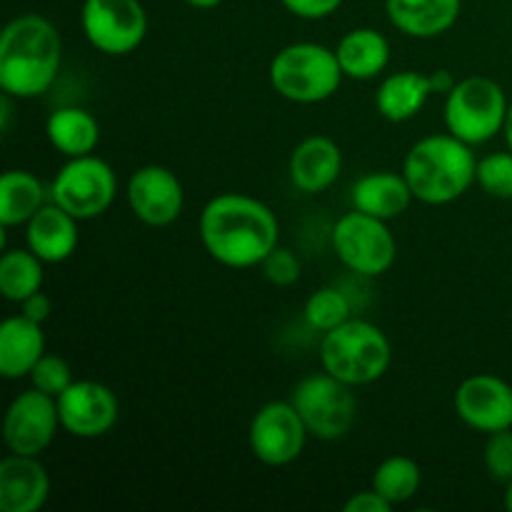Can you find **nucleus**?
Here are the masks:
<instances>
[{
    "label": "nucleus",
    "instance_id": "b1692460",
    "mask_svg": "<svg viewBox=\"0 0 512 512\" xmlns=\"http://www.w3.org/2000/svg\"><path fill=\"white\" fill-rule=\"evenodd\" d=\"M45 135L50 145L65 158H83L93 155L100 143V125L88 110L78 105H65L50 113L45 123Z\"/></svg>",
    "mask_w": 512,
    "mask_h": 512
},
{
    "label": "nucleus",
    "instance_id": "7c9ffc66",
    "mask_svg": "<svg viewBox=\"0 0 512 512\" xmlns=\"http://www.w3.org/2000/svg\"><path fill=\"white\" fill-rule=\"evenodd\" d=\"M483 463L490 478L508 485L512 480V428L498 430L488 435V443L483 450Z\"/></svg>",
    "mask_w": 512,
    "mask_h": 512
},
{
    "label": "nucleus",
    "instance_id": "0eeeda50",
    "mask_svg": "<svg viewBox=\"0 0 512 512\" xmlns=\"http://www.w3.org/2000/svg\"><path fill=\"white\" fill-rule=\"evenodd\" d=\"M290 403L303 418L310 438L338 440L353 428L358 400L353 385L343 383L330 373H313L293 388Z\"/></svg>",
    "mask_w": 512,
    "mask_h": 512
},
{
    "label": "nucleus",
    "instance_id": "2eb2a0df",
    "mask_svg": "<svg viewBox=\"0 0 512 512\" xmlns=\"http://www.w3.org/2000/svg\"><path fill=\"white\" fill-rule=\"evenodd\" d=\"M455 413L478 433L512 428V385L498 375H470L455 390Z\"/></svg>",
    "mask_w": 512,
    "mask_h": 512
},
{
    "label": "nucleus",
    "instance_id": "a211bd4d",
    "mask_svg": "<svg viewBox=\"0 0 512 512\" xmlns=\"http://www.w3.org/2000/svg\"><path fill=\"white\" fill-rule=\"evenodd\" d=\"M80 243L78 218L58 203H45L33 218L25 223V245L43 263H65Z\"/></svg>",
    "mask_w": 512,
    "mask_h": 512
},
{
    "label": "nucleus",
    "instance_id": "2f4dec72",
    "mask_svg": "<svg viewBox=\"0 0 512 512\" xmlns=\"http://www.w3.org/2000/svg\"><path fill=\"white\" fill-rule=\"evenodd\" d=\"M260 270H263L265 278L270 280L278 288H288V285H295L300 280V273H303V265H300V258L290 248H283V245H275L265 260L260 263Z\"/></svg>",
    "mask_w": 512,
    "mask_h": 512
},
{
    "label": "nucleus",
    "instance_id": "6e6552de",
    "mask_svg": "<svg viewBox=\"0 0 512 512\" xmlns=\"http://www.w3.org/2000/svg\"><path fill=\"white\" fill-rule=\"evenodd\" d=\"M333 250L345 268L363 278H380L398 258V243L388 220L355 208L333 225Z\"/></svg>",
    "mask_w": 512,
    "mask_h": 512
},
{
    "label": "nucleus",
    "instance_id": "72a5a7b5",
    "mask_svg": "<svg viewBox=\"0 0 512 512\" xmlns=\"http://www.w3.org/2000/svg\"><path fill=\"white\" fill-rule=\"evenodd\" d=\"M395 505H390L378 490H363V493H355L353 498L345 503V512H390Z\"/></svg>",
    "mask_w": 512,
    "mask_h": 512
},
{
    "label": "nucleus",
    "instance_id": "f704fd0d",
    "mask_svg": "<svg viewBox=\"0 0 512 512\" xmlns=\"http://www.w3.org/2000/svg\"><path fill=\"white\" fill-rule=\"evenodd\" d=\"M50 313H53V300H50L43 290H38V293H33L30 298H25L23 303H20V315H25V318L35 320V323L40 325L50 318Z\"/></svg>",
    "mask_w": 512,
    "mask_h": 512
},
{
    "label": "nucleus",
    "instance_id": "ddd939ff",
    "mask_svg": "<svg viewBox=\"0 0 512 512\" xmlns=\"http://www.w3.org/2000/svg\"><path fill=\"white\" fill-rule=\"evenodd\" d=\"M55 400H58L60 425L73 438H103L118 423V398L108 385L98 380H73L70 388Z\"/></svg>",
    "mask_w": 512,
    "mask_h": 512
},
{
    "label": "nucleus",
    "instance_id": "f3484780",
    "mask_svg": "<svg viewBox=\"0 0 512 512\" xmlns=\"http://www.w3.org/2000/svg\"><path fill=\"white\" fill-rule=\"evenodd\" d=\"M50 498V475L38 455L10 453L0 460V510L38 512Z\"/></svg>",
    "mask_w": 512,
    "mask_h": 512
},
{
    "label": "nucleus",
    "instance_id": "f257e3e1",
    "mask_svg": "<svg viewBox=\"0 0 512 512\" xmlns=\"http://www.w3.org/2000/svg\"><path fill=\"white\" fill-rule=\"evenodd\" d=\"M200 240L225 268H255L278 245L280 225L273 210L245 193H220L200 213Z\"/></svg>",
    "mask_w": 512,
    "mask_h": 512
},
{
    "label": "nucleus",
    "instance_id": "9b49d317",
    "mask_svg": "<svg viewBox=\"0 0 512 512\" xmlns=\"http://www.w3.org/2000/svg\"><path fill=\"white\" fill-rule=\"evenodd\" d=\"M310 438L303 418L298 415L295 405L273 400L263 405L250 420L248 443L255 460L270 468H283L295 463L303 455L305 440Z\"/></svg>",
    "mask_w": 512,
    "mask_h": 512
},
{
    "label": "nucleus",
    "instance_id": "1a4fd4ad",
    "mask_svg": "<svg viewBox=\"0 0 512 512\" xmlns=\"http://www.w3.org/2000/svg\"><path fill=\"white\" fill-rule=\"evenodd\" d=\"M118 193L115 170L98 155L68 158L50 183V200L78 220L100 218Z\"/></svg>",
    "mask_w": 512,
    "mask_h": 512
},
{
    "label": "nucleus",
    "instance_id": "f03ea898",
    "mask_svg": "<svg viewBox=\"0 0 512 512\" xmlns=\"http://www.w3.org/2000/svg\"><path fill=\"white\" fill-rule=\"evenodd\" d=\"M63 40L38 13L10 20L0 35V88L10 98L33 100L48 93L60 73Z\"/></svg>",
    "mask_w": 512,
    "mask_h": 512
},
{
    "label": "nucleus",
    "instance_id": "393cba45",
    "mask_svg": "<svg viewBox=\"0 0 512 512\" xmlns=\"http://www.w3.org/2000/svg\"><path fill=\"white\" fill-rule=\"evenodd\" d=\"M45 205L43 183L30 170H8L0 178V225H25Z\"/></svg>",
    "mask_w": 512,
    "mask_h": 512
},
{
    "label": "nucleus",
    "instance_id": "c9c22d12",
    "mask_svg": "<svg viewBox=\"0 0 512 512\" xmlns=\"http://www.w3.org/2000/svg\"><path fill=\"white\" fill-rule=\"evenodd\" d=\"M185 3L190 5V8H198V10H213L218 8L223 0H185Z\"/></svg>",
    "mask_w": 512,
    "mask_h": 512
},
{
    "label": "nucleus",
    "instance_id": "e433bc0d",
    "mask_svg": "<svg viewBox=\"0 0 512 512\" xmlns=\"http://www.w3.org/2000/svg\"><path fill=\"white\" fill-rule=\"evenodd\" d=\"M503 138H505V145H508V150H512V103H510V110H508V118H505Z\"/></svg>",
    "mask_w": 512,
    "mask_h": 512
},
{
    "label": "nucleus",
    "instance_id": "7ed1b4c3",
    "mask_svg": "<svg viewBox=\"0 0 512 512\" xmlns=\"http://www.w3.org/2000/svg\"><path fill=\"white\" fill-rule=\"evenodd\" d=\"M475 173L478 158L473 145L455 138L453 133L420 138L403 163V175L415 200L425 205H448L463 198L475 183Z\"/></svg>",
    "mask_w": 512,
    "mask_h": 512
},
{
    "label": "nucleus",
    "instance_id": "4468645a",
    "mask_svg": "<svg viewBox=\"0 0 512 512\" xmlns=\"http://www.w3.org/2000/svg\"><path fill=\"white\" fill-rule=\"evenodd\" d=\"M125 193H128V205L135 218L150 228H165L183 213V183L165 165H143L135 170Z\"/></svg>",
    "mask_w": 512,
    "mask_h": 512
},
{
    "label": "nucleus",
    "instance_id": "a878e982",
    "mask_svg": "<svg viewBox=\"0 0 512 512\" xmlns=\"http://www.w3.org/2000/svg\"><path fill=\"white\" fill-rule=\"evenodd\" d=\"M43 260L30 248L5 250L0 258V293L10 303H23L33 293L43 288L45 270Z\"/></svg>",
    "mask_w": 512,
    "mask_h": 512
},
{
    "label": "nucleus",
    "instance_id": "423d86ee",
    "mask_svg": "<svg viewBox=\"0 0 512 512\" xmlns=\"http://www.w3.org/2000/svg\"><path fill=\"white\" fill-rule=\"evenodd\" d=\"M508 110L510 100L498 80L470 75L445 95V128L468 145H483L503 133Z\"/></svg>",
    "mask_w": 512,
    "mask_h": 512
},
{
    "label": "nucleus",
    "instance_id": "39448f33",
    "mask_svg": "<svg viewBox=\"0 0 512 512\" xmlns=\"http://www.w3.org/2000/svg\"><path fill=\"white\" fill-rule=\"evenodd\" d=\"M268 75L280 98L300 105H315L333 98L345 78L335 50L320 43L285 45L270 60Z\"/></svg>",
    "mask_w": 512,
    "mask_h": 512
},
{
    "label": "nucleus",
    "instance_id": "473e14b6",
    "mask_svg": "<svg viewBox=\"0 0 512 512\" xmlns=\"http://www.w3.org/2000/svg\"><path fill=\"white\" fill-rule=\"evenodd\" d=\"M283 8L288 13H293L295 18H303V20H323L330 18L333 13H338L340 5L345 0H280Z\"/></svg>",
    "mask_w": 512,
    "mask_h": 512
},
{
    "label": "nucleus",
    "instance_id": "c756f323",
    "mask_svg": "<svg viewBox=\"0 0 512 512\" xmlns=\"http://www.w3.org/2000/svg\"><path fill=\"white\" fill-rule=\"evenodd\" d=\"M28 378L30 383H33V388L58 398V395L65 393V390L70 388V383H73V370H70V365L65 363L63 358L45 353L43 358L35 363V368L30 370Z\"/></svg>",
    "mask_w": 512,
    "mask_h": 512
},
{
    "label": "nucleus",
    "instance_id": "20e7f679",
    "mask_svg": "<svg viewBox=\"0 0 512 512\" xmlns=\"http://www.w3.org/2000/svg\"><path fill=\"white\" fill-rule=\"evenodd\" d=\"M393 360V348L383 330L370 320H345L338 328L323 333L320 340V365L353 388L383 378Z\"/></svg>",
    "mask_w": 512,
    "mask_h": 512
},
{
    "label": "nucleus",
    "instance_id": "f8f14e48",
    "mask_svg": "<svg viewBox=\"0 0 512 512\" xmlns=\"http://www.w3.org/2000/svg\"><path fill=\"white\" fill-rule=\"evenodd\" d=\"M60 425L58 400L38 388H28L15 395L5 410L3 440L10 453L38 455L50 448Z\"/></svg>",
    "mask_w": 512,
    "mask_h": 512
},
{
    "label": "nucleus",
    "instance_id": "dca6fc26",
    "mask_svg": "<svg viewBox=\"0 0 512 512\" xmlns=\"http://www.w3.org/2000/svg\"><path fill=\"white\" fill-rule=\"evenodd\" d=\"M455 83L458 80L450 70H435L430 75L418 73V70H400L380 83L375 93V108L390 123H405V120H413L435 93L448 95Z\"/></svg>",
    "mask_w": 512,
    "mask_h": 512
},
{
    "label": "nucleus",
    "instance_id": "cd10ccee",
    "mask_svg": "<svg viewBox=\"0 0 512 512\" xmlns=\"http://www.w3.org/2000/svg\"><path fill=\"white\" fill-rule=\"evenodd\" d=\"M350 300L340 288H318L305 303V323L313 330L328 333L338 328L345 320H350Z\"/></svg>",
    "mask_w": 512,
    "mask_h": 512
},
{
    "label": "nucleus",
    "instance_id": "5701e85b",
    "mask_svg": "<svg viewBox=\"0 0 512 512\" xmlns=\"http://www.w3.org/2000/svg\"><path fill=\"white\" fill-rule=\"evenodd\" d=\"M335 55L345 78L373 80L388 68L390 43L380 30L353 28L335 45Z\"/></svg>",
    "mask_w": 512,
    "mask_h": 512
},
{
    "label": "nucleus",
    "instance_id": "9d476101",
    "mask_svg": "<svg viewBox=\"0 0 512 512\" xmlns=\"http://www.w3.org/2000/svg\"><path fill=\"white\" fill-rule=\"evenodd\" d=\"M80 25L95 50L128 55L148 35V13L140 0H83Z\"/></svg>",
    "mask_w": 512,
    "mask_h": 512
},
{
    "label": "nucleus",
    "instance_id": "6ab92c4d",
    "mask_svg": "<svg viewBox=\"0 0 512 512\" xmlns=\"http://www.w3.org/2000/svg\"><path fill=\"white\" fill-rule=\"evenodd\" d=\"M343 170V153L338 143L325 135H310L295 145L290 155V180L303 193H323L338 180Z\"/></svg>",
    "mask_w": 512,
    "mask_h": 512
},
{
    "label": "nucleus",
    "instance_id": "bb28decb",
    "mask_svg": "<svg viewBox=\"0 0 512 512\" xmlns=\"http://www.w3.org/2000/svg\"><path fill=\"white\" fill-rule=\"evenodd\" d=\"M423 483V470L408 455H393L375 468L370 488L378 490L390 505H403L415 498Z\"/></svg>",
    "mask_w": 512,
    "mask_h": 512
},
{
    "label": "nucleus",
    "instance_id": "aec40b11",
    "mask_svg": "<svg viewBox=\"0 0 512 512\" xmlns=\"http://www.w3.org/2000/svg\"><path fill=\"white\" fill-rule=\"evenodd\" d=\"M463 0H385L390 23L408 38L430 40L448 33L460 18Z\"/></svg>",
    "mask_w": 512,
    "mask_h": 512
},
{
    "label": "nucleus",
    "instance_id": "412c9836",
    "mask_svg": "<svg viewBox=\"0 0 512 512\" xmlns=\"http://www.w3.org/2000/svg\"><path fill=\"white\" fill-rule=\"evenodd\" d=\"M350 200L360 213L375 215L380 220H393L410 208L415 195L403 173L378 170V173H368L355 180L350 188Z\"/></svg>",
    "mask_w": 512,
    "mask_h": 512
},
{
    "label": "nucleus",
    "instance_id": "c85d7f7f",
    "mask_svg": "<svg viewBox=\"0 0 512 512\" xmlns=\"http://www.w3.org/2000/svg\"><path fill=\"white\" fill-rule=\"evenodd\" d=\"M475 183L490 195V198L512 200V150L490 153L478 160Z\"/></svg>",
    "mask_w": 512,
    "mask_h": 512
},
{
    "label": "nucleus",
    "instance_id": "4be33fe9",
    "mask_svg": "<svg viewBox=\"0 0 512 512\" xmlns=\"http://www.w3.org/2000/svg\"><path fill=\"white\" fill-rule=\"evenodd\" d=\"M45 355L43 325L25 315H13L0 325V375L8 380L28 378Z\"/></svg>",
    "mask_w": 512,
    "mask_h": 512
},
{
    "label": "nucleus",
    "instance_id": "4c0bfd02",
    "mask_svg": "<svg viewBox=\"0 0 512 512\" xmlns=\"http://www.w3.org/2000/svg\"><path fill=\"white\" fill-rule=\"evenodd\" d=\"M505 508L512 512V480L508 483V488H505Z\"/></svg>",
    "mask_w": 512,
    "mask_h": 512
}]
</instances>
